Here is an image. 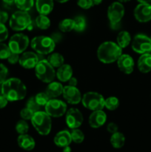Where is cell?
Returning <instances> with one entry per match:
<instances>
[{
    "instance_id": "obj_1",
    "label": "cell",
    "mask_w": 151,
    "mask_h": 152,
    "mask_svg": "<svg viewBox=\"0 0 151 152\" xmlns=\"http://www.w3.org/2000/svg\"><path fill=\"white\" fill-rule=\"evenodd\" d=\"M1 93L8 102H16L25 99L27 95V88L19 78H10L1 85Z\"/></svg>"
},
{
    "instance_id": "obj_2",
    "label": "cell",
    "mask_w": 151,
    "mask_h": 152,
    "mask_svg": "<svg viewBox=\"0 0 151 152\" xmlns=\"http://www.w3.org/2000/svg\"><path fill=\"white\" fill-rule=\"evenodd\" d=\"M122 54V48L116 42L112 41L104 42L97 49V57L100 62L105 64H110L116 62Z\"/></svg>"
},
{
    "instance_id": "obj_3",
    "label": "cell",
    "mask_w": 151,
    "mask_h": 152,
    "mask_svg": "<svg viewBox=\"0 0 151 152\" xmlns=\"http://www.w3.org/2000/svg\"><path fill=\"white\" fill-rule=\"evenodd\" d=\"M30 122L40 135L47 136L50 134L52 128V120L45 111H38L34 113Z\"/></svg>"
},
{
    "instance_id": "obj_4",
    "label": "cell",
    "mask_w": 151,
    "mask_h": 152,
    "mask_svg": "<svg viewBox=\"0 0 151 152\" xmlns=\"http://www.w3.org/2000/svg\"><path fill=\"white\" fill-rule=\"evenodd\" d=\"M30 46L36 53L41 55H48L53 52L56 43L50 37L37 36L32 39Z\"/></svg>"
},
{
    "instance_id": "obj_5",
    "label": "cell",
    "mask_w": 151,
    "mask_h": 152,
    "mask_svg": "<svg viewBox=\"0 0 151 152\" xmlns=\"http://www.w3.org/2000/svg\"><path fill=\"white\" fill-rule=\"evenodd\" d=\"M37 78L44 83H50L56 78V71L47 59H41L34 68Z\"/></svg>"
},
{
    "instance_id": "obj_6",
    "label": "cell",
    "mask_w": 151,
    "mask_h": 152,
    "mask_svg": "<svg viewBox=\"0 0 151 152\" xmlns=\"http://www.w3.org/2000/svg\"><path fill=\"white\" fill-rule=\"evenodd\" d=\"M32 23V19L28 11L18 10L14 12L10 16L9 25L13 31H22L27 29Z\"/></svg>"
},
{
    "instance_id": "obj_7",
    "label": "cell",
    "mask_w": 151,
    "mask_h": 152,
    "mask_svg": "<svg viewBox=\"0 0 151 152\" xmlns=\"http://www.w3.org/2000/svg\"><path fill=\"white\" fill-rule=\"evenodd\" d=\"M105 99L101 94L95 91H89L84 94L81 98V102L84 108L92 111L103 110Z\"/></svg>"
},
{
    "instance_id": "obj_8",
    "label": "cell",
    "mask_w": 151,
    "mask_h": 152,
    "mask_svg": "<svg viewBox=\"0 0 151 152\" xmlns=\"http://www.w3.org/2000/svg\"><path fill=\"white\" fill-rule=\"evenodd\" d=\"M124 7L122 3L120 1L113 2L108 7L107 9V17L110 23L111 28L116 29L119 26L120 22L124 16Z\"/></svg>"
},
{
    "instance_id": "obj_9",
    "label": "cell",
    "mask_w": 151,
    "mask_h": 152,
    "mask_svg": "<svg viewBox=\"0 0 151 152\" xmlns=\"http://www.w3.org/2000/svg\"><path fill=\"white\" fill-rule=\"evenodd\" d=\"M30 44V39L28 36L22 33L13 34L8 42V46L10 51L21 54L27 50Z\"/></svg>"
},
{
    "instance_id": "obj_10",
    "label": "cell",
    "mask_w": 151,
    "mask_h": 152,
    "mask_svg": "<svg viewBox=\"0 0 151 152\" xmlns=\"http://www.w3.org/2000/svg\"><path fill=\"white\" fill-rule=\"evenodd\" d=\"M44 111L50 117L58 118L66 114L68 106L64 101L54 98L50 99L46 104L44 106Z\"/></svg>"
},
{
    "instance_id": "obj_11",
    "label": "cell",
    "mask_w": 151,
    "mask_h": 152,
    "mask_svg": "<svg viewBox=\"0 0 151 152\" xmlns=\"http://www.w3.org/2000/svg\"><path fill=\"white\" fill-rule=\"evenodd\" d=\"M132 49L139 54L150 53L151 50V40L150 37L142 34L136 35L132 40Z\"/></svg>"
},
{
    "instance_id": "obj_12",
    "label": "cell",
    "mask_w": 151,
    "mask_h": 152,
    "mask_svg": "<svg viewBox=\"0 0 151 152\" xmlns=\"http://www.w3.org/2000/svg\"><path fill=\"white\" fill-rule=\"evenodd\" d=\"M84 117L81 111L76 108H70L65 114V122L70 129H78L82 125Z\"/></svg>"
},
{
    "instance_id": "obj_13",
    "label": "cell",
    "mask_w": 151,
    "mask_h": 152,
    "mask_svg": "<svg viewBox=\"0 0 151 152\" xmlns=\"http://www.w3.org/2000/svg\"><path fill=\"white\" fill-rule=\"evenodd\" d=\"M62 96L68 103L77 105L81 102V94L76 86H66L64 87Z\"/></svg>"
},
{
    "instance_id": "obj_14",
    "label": "cell",
    "mask_w": 151,
    "mask_h": 152,
    "mask_svg": "<svg viewBox=\"0 0 151 152\" xmlns=\"http://www.w3.org/2000/svg\"><path fill=\"white\" fill-rule=\"evenodd\" d=\"M134 16L136 20L142 23L151 20V4L140 3L134 9Z\"/></svg>"
},
{
    "instance_id": "obj_15",
    "label": "cell",
    "mask_w": 151,
    "mask_h": 152,
    "mask_svg": "<svg viewBox=\"0 0 151 152\" xmlns=\"http://www.w3.org/2000/svg\"><path fill=\"white\" fill-rule=\"evenodd\" d=\"M39 61L36 53L33 51H25L20 54L19 63L25 69H32L36 67Z\"/></svg>"
},
{
    "instance_id": "obj_16",
    "label": "cell",
    "mask_w": 151,
    "mask_h": 152,
    "mask_svg": "<svg viewBox=\"0 0 151 152\" xmlns=\"http://www.w3.org/2000/svg\"><path fill=\"white\" fill-rule=\"evenodd\" d=\"M117 66L120 71L125 74H130L134 70L135 62L133 57L129 54H121L117 59Z\"/></svg>"
},
{
    "instance_id": "obj_17",
    "label": "cell",
    "mask_w": 151,
    "mask_h": 152,
    "mask_svg": "<svg viewBox=\"0 0 151 152\" xmlns=\"http://www.w3.org/2000/svg\"><path fill=\"white\" fill-rule=\"evenodd\" d=\"M107 121V114L103 110L94 111L91 113L88 119L89 125L93 129H99L105 124Z\"/></svg>"
},
{
    "instance_id": "obj_18",
    "label": "cell",
    "mask_w": 151,
    "mask_h": 152,
    "mask_svg": "<svg viewBox=\"0 0 151 152\" xmlns=\"http://www.w3.org/2000/svg\"><path fill=\"white\" fill-rule=\"evenodd\" d=\"M53 141H54L55 145L60 148H64V147L70 145L72 142L70 132H68V130L60 131L55 135Z\"/></svg>"
},
{
    "instance_id": "obj_19",
    "label": "cell",
    "mask_w": 151,
    "mask_h": 152,
    "mask_svg": "<svg viewBox=\"0 0 151 152\" xmlns=\"http://www.w3.org/2000/svg\"><path fill=\"white\" fill-rule=\"evenodd\" d=\"M73 71L72 67L68 64H63L62 66L57 68L56 71V77L59 82L68 83V80L73 77Z\"/></svg>"
},
{
    "instance_id": "obj_20",
    "label": "cell",
    "mask_w": 151,
    "mask_h": 152,
    "mask_svg": "<svg viewBox=\"0 0 151 152\" xmlns=\"http://www.w3.org/2000/svg\"><path fill=\"white\" fill-rule=\"evenodd\" d=\"M19 146L25 151H31L35 148L36 142L33 138L28 134H19L17 138Z\"/></svg>"
},
{
    "instance_id": "obj_21",
    "label": "cell",
    "mask_w": 151,
    "mask_h": 152,
    "mask_svg": "<svg viewBox=\"0 0 151 152\" xmlns=\"http://www.w3.org/2000/svg\"><path fill=\"white\" fill-rule=\"evenodd\" d=\"M54 2L53 0H36V8L39 14L47 16L53 10Z\"/></svg>"
},
{
    "instance_id": "obj_22",
    "label": "cell",
    "mask_w": 151,
    "mask_h": 152,
    "mask_svg": "<svg viewBox=\"0 0 151 152\" xmlns=\"http://www.w3.org/2000/svg\"><path fill=\"white\" fill-rule=\"evenodd\" d=\"M63 89L64 86H62V83L59 82L53 81L48 83L45 92L50 99H54L62 95Z\"/></svg>"
},
{
    "instance_id": "obj_23",
    "label": "cell",
    "mask_w": 151,
    "mask_h": 152,
    "mask_svg": "<svg viewBox=\"0 0 151 152\" xmlns=\"http://www.w3.org/2000/svg\"><path fill=\"white\" fill-rule=\"evenodd\" d=\"M137 66L139 71L144 74H147L151 71V54L150 53H145L141 54L138 59Z\"/></svg>"
},
{
    "instance_id": "obj_24",
    "label": "cell",
    "mask_w": 151,
    "mask_h": 152,
    "mask_svg": "<svg viewBox=\"0 0 151 152\" xmlns=\"http://www.w3.org/2000/svg\"><path fill=\"white\" fill-rule=\"evenodd\" d=\"M132 39L130 33L127 31H121L118 34L116 37L117 44L121 48H125L131 42Z\"/></svg>"
},
{
    "instance_id": "obj_25",
    "label": "cell",
    "mask_w": 151,
    "mask_h": 152,
    "mask_svg": "<svg viewBox=\"0 0 151 152\" xmlns=\"http://www.w3.org/2000/svg\"><path fill=\"white\" fill-rule=\"evenodd\" d=\"M110 141L113 148H121L124 146V143H125V137L122 133L117 132L115 133L112 134Z\"/></svg>"
},
{
    "instance_id": "obj_26",
    "label": "cell",
    "mask_w": 151,
    "mask_h": 152,
    "mask_svg": "<svg viewBox=\"0 0 151 152\" xmlns=\"http://www.w3.org/2000/svg\"><path fill=\"white\" fill-rule=\"evenodd\" d=\"M47 60L54 68H59L63 64H65V58H64V56L61 53H56V52H54V53L52 52L51 53H50Z\"/></svg>"
},
{
    "instance_id": "obj_27",
    "label": "cell",
    "mask_w": 151,
    "mask_h": 152,
    "mask_svg": "<svg viewBox=\"0 0 151 152\" xmlns=\"http://www.w3.org/2000/svg\"><path fill=\"white\" fill-rule=\"evenodd\" d=\"M35 23L37 28L41 30H47L50 26V20L46 15L39 14L35 19Z\"/></svg>"
},
{
    "instance_id": "obj_28",
    "label": "cell",
    "mask_w": 151,
    "mask_h": 152,
    "mask_svg": "<svg viewBox=\"0 0 151 152\" xmlns=\"http://www.w3.org/2000/svg\"><path fill=\"white\" fill-rule=\"evenodd\" d=\"M59 28L61 32L68 33L74 30V20L73 19H62L59 23Z\"/></svg>"
},
{
    "instance_id": "obj_29",
    "label": "cell",
    "mask_w": 151,
    "mask_h": 152,
    "mask_svg": "<svg viewBox=\"0 0 151 152\" xmlns=\"http://www.w3.org/2000/svg\"><path fill=\"white\" fill-rule=\"evenodd\" d=\"M74 31L77 32H82L87 27V21L84 16H77L73 19Z\"/></svg>"
},
{
    "instance_id": "obj_30",
    "label": "cell",
    "mask_w": 151,
    "mask_h": 152,
    "mask_svg": "<svg viewBox=\"0 0 151 152\" xmlns=\"http://www.w3.org/2000/svg\"><path fill=\"white\" fill-rule=\"evenodd\" d=\"M14 4L20 10L28 11L33 7L34 1L33 0H15Z\"/></svg>"
},
{
    "instance_id": "obj_31",
    "label": "cell",
    "mask_w": 151,
    "mask_h": 152,
    "mask_svg": "<svg viewBox=\"0 0 151 152\" xmlns=\"http://www.w3.org/2000/svg\"><path fill=\"white\" fill-rule=\"evenodd\" d=\"M119 100L115 96H109L105 99V108L110 111H115L119 106Z\"/></svg>"
},
{
    "instance_id": "obj_32",
    "label": "cell",
    "mask_w": 151,
    "mask_h": 152,
    "mask_svg": "<svg viewBox=\"0 0 151 152\" xmlns=\"http://www.w3.org/2000/svg\"><path fill=\"white\" fill-rule=\"evenodd\" d=\"M71 134V139H72V142H75V143L79 144L84 141V134L83 133L82 131H81L78 129H72L70 132Z\"/></svg>"
},
{
    "instance_id": "obj_33",
    "label": "cell",
    "mask_w": 151,
    "mask_h": 152,
    "mask_svg": "<svg viewBox=\"0 0 151 152\" xmlns=\"http://www.w3.org/2000/svg\"><path fill=\"white\" fill-rule=\"evenodd\" d=\"M16 131L19 134H28L29 131V125L27 123V120H21L17 122L16 125Z\"/></svg>"
},
{
    "instance_id": "obj_34",
    "label": "cell",
    "mask_w": 151,
    "mask_h": 152,
    "mask_svg": "<svg viewBox=\"0 0 151 152\" xmlns=\"http://www.w3.org/2000/svg\"><path fill=\"white\" fill-rule=\"evenodd\" d=\"M34 97H35V99L37 103H38V105H40L41 107L45 106L46 104L50 99V98L46 94V92H39Z\"/></svg>"
},
{
    "instance_id": "obj_35",
    "label": "cell",
    "mask_w": 151,
    "mask_h": 152,
    "mask_svg": "<svg viewBox=\"0 0 151 152\" xmlns=\"http://www.w3.org/2000/svg\"><path fill=\"white\" fill-rule=\"evenodd\" d=\"M11 51L8 45L0 42V59H6L8 58Z\"/></svg>"
},
{
    "instance_id": "obj_36",
    "label": "cell",
    "mask_w": 151,
    "mask_h": 152,
    "mask_svg": "<svg viewBox=\"0 0 151 152\" xmlns=\"http://www.w3.org/2000/svg\"><path fill=\"white\" fill-rule=\"evenodd\" d=\"M26 107L28 108L29 109H30L31 111H33L34 113L37 112V111H40V108L41 106L38 105V103L36 101L35 97L33 96V97H30L26 102Z\"/></svg>"
},
{
    "instance_id": "obj_37",
    "label": "cell",
    "mask_w": 151,
    "mask_h": 152,
    "mask_svg": "<svg viewBox=\"0 0 151 152\" xmlns=\"http://www.w3.org/2000/svg\"><path fill=\"white\" fill-rule=\"evenodd\" d=\"M34 112L29 109L28 108L25 107V108L21 110L20 111V117L22 120H30L32 119L33 116Z\"/></svg>"
},
{
    "instance_id": "obj_38",
    "label": "cell",
    "mask_w": 151,
    "mask_h": 152,
    "mask_svg": "<svg viewBox=\"0 0 151 152\" xmlns=\"http://www.w3.org/2000/svg\"><path fill=\"white\" fill-rule=\"evenodd\" d=\"M7 76H8V69L4 64L0 63V85L7 80Z\"/></svg>"
},
{
    "instance_id": "obj_39",
    "label": "cell",
    "mask_w": 151,
    "mask_h": 152,
    "mask_svg": "<svg viewBox=\"0 0 151 152\" xmlns=\"http://www.w3.org/2000/svg\"><path fill=\"white\" fill-rule=\"evenodd\" d=\"M8 37V30L5 25L0 22V42L5 41Z\"/></svg>"
},
{
    "instance_id": "obj_40",
    "label": "cell",
    "mask_w": 151,
    "mask_h": 152,
    "mask_svg": "<svg viewBox=\"0 0 151 152\" xmlns=\"http://www.w3.org/2000/svg\"><path fill=\"white\" fill-rule=\"evenodd\" d=\"M77 4L82 9H90L93 6V0H77Z\"/></svg>"
},
{
    "instance_id": "obj_41",
    "label": "cell",
    "mask_w": 151,
    "mask_h": 152,
    "mask_svg": "<svg viewBox=\"0 0 151 152\" xmlns=\"http://www.w3.org/2000/svg\"><path fill=\"white\" fill-rule=\"evenodd\" d=\"M19 57H20V54H18V53H13V52H11L7 59V61H8L9 63L12 64V65H14V64L19 62Z\"/></svg>"
},
{
    "instance_id": "obj_42",
    "label": "cell",
    "mask_w": 151,
    "mask_h": 152,
    "mask_svg": "<svg viewBox=\"0 0 151 152\" xmlns=\"http://www.w3.org/2000/svg\"><path fill=\"white\" fill-rule=\"evenodd\" d=\"M107 130L109 133L114 134L115 132H118V126L115 123H110L107 126Z\"/></svg>"
},
{
    "instance_id": "obj_43",
    "label": "cell",
    "mask_w": 151,
    "mask_h": 152,
    "mask_svg": "<svg viewBox=\"0 0 151 152\" xmlns=\"http://www.w3.org/2000/svg\"><path fill=\"white\" fill-rule=\"evenodd\" d=\"M52 39L55 42V43H58L62 39V34L59 32H54L50 36Z\"/></svg>"
},
{
    "instance_id": "obj_44",
    "label": "cell",
    "mask_w": 151,
    "mask_h": 152,
    "mask_svg": "<svg viewBox=\"0 0 151 152\" xmlns=\"http://www.w3.org/2000/svg\"><path fill=\"white\" fill-rule=\"evenodd\" d=\"M8 14L7 12L0 10V22L3 24H5L7 21L8 20Z\"/></svg>"
},
{
    "instance_id": "obj_45",
    "label": "cell",
    "mask_w": 151,
    "mask_h": 152,
    "mask_svg": "<svg viewBox=\"0 0 151 152\" xmlns=\"http://www.w3.org/2000/svg\"><path fill=\"white\" fill-rule=\"evenodd\" d=\"M8 103V100L5 98V96L0 93V108H4Z\"/></svg>"
},
{
    "instance_id": "obj_46",
    "label": "cell",
    "mask_w": 151,
    "mask_h": 152,
    "mask_svg": "<svg viewBox=\"0 0 151 152\" xmlns=\"http://www.w3.org/2000/svg\"><path fill=\"white\" fill-rule=\"evenodd\" d=\"M68 86H76V87L77 84H78V80H77L76 78L72 77L69 80H68Z\"/></svg>"
},
{
    "instance_id": "obj_47",
    "label": "cell",
    "mask_w": 151,
    "mask_h": 152,
    "mask_svg": "<svg viewBox=\"0 0 151 152\" xmlns=\"http://www.w3.org/2000/svg\"><path fill=\"white\" fill-rule=\"evenodd\" d=\"M62 148H63V151L62 152H71V148L70 147V145L65 146Z\"/></svg>"
},
{
    "instance_id": "obj_48",
    "label": "cell",
    "mask_w": 151,
    "mask_h": 152,
    "mask_svg": "<svg viewBox=\"0 0 151 152\" xmlns=\"http://www.w3.org/2000/svg\"><path fill=\"white\" fill-rule=\"evenodd\" d=\"M103 1V0H93V5H99Z\"/></svg>"
},
{
    "instance_id": "obj_49",
    "label": "cell",
    "mask_w": 151,
    "mask_h": 152,
    "mask_svg": "<svg viewBox=\"0 0 151 152\" xmlns=\"http://www.w3.org/2000/svg\"><path fill=\"white\" fill-rule=\"evenodd\" d=\"M2 1L7 4H12L15 2V0H2Z\"/></svg>"
},
{
    "instance_id": "obj_50",
    "label": "cell",
    "mask_w": 151,
    "mask_h": 152,
    "mask_svg": "<svg viewBox=\"0 0 151 152\" xmlns=\"http://www.w3.org/2000/svg\"><path fill=\"white\" fill-rule=\"evenodd\" d=\"M140 3H151V0H137Z\"/></svg>"
},
{
    "instance_id": "obj_51",
    "label": "cell",
    "mask_w": 151,
    "mask_h": 152,
    "mask_svg": "<svg viewBox=\"0 0 151 152\" xmlns=\"http://www.w3.org/2000/svg\"><path fill=\"white\" fill-rule=\"evenodd\" d=\"M55 1H58V2H59V3H65V2H67V1H69V0H55Z\"/></svg>"
},
{
    "instance_id": "obj_52",
    "label": "cell",
    "mask_w": 151,
    "mask_h": 152,
    "mask_svg": "<svg viewBox=\"0 0 151 152\" xmlns=\"http://www.w3.org/2000/svg\"><path fill=\"white\" fill-rule=\"evenodd\" d=\"M130 1V0H118V1H120V2H127V1Z\"/></svg>"
},
{
    "instance_id": "obj_53",
    "label": "cell",
    "mask_w": 151,
    "mask_h": 152,
    "mask_svg": "<svg viewBox=\"0 0 151 152\" xmlns=\"http://www.w3.org/2000/svg\"><path fill=\"white\" fill-rule=\"evenodd\" d=\"M0 93H1V85H0Z\"/></svg>"
},
{
    "instance_id": "obj_54",
    "label": "cell",
    "mask_w": 151,
    "mask_h": 152,
    "mask_svg": "<svg viewBox=\"0 0 151 152\" xmlns=\"http://www.w3.org/2000/svg\"><path fill=\"white\" fill-rule=\"evenodd\" d=\"M150 40H151V37H150Z\"/></svg>"
},
{
    "instance_id": "obj_55",
    "label": "cell",
    "mask_w": 151,
    "mask_h": 152,
    "mask_svg": "<svg viewBox=\"0 0 151 152\" xmlns=\"http://www.w3.org/2000/svg\"><path fill=\"white\" fill-rule=\"evenodd\" d=\"M150 54H151V50H150Z\"/></svg>"
}]
</instances>
